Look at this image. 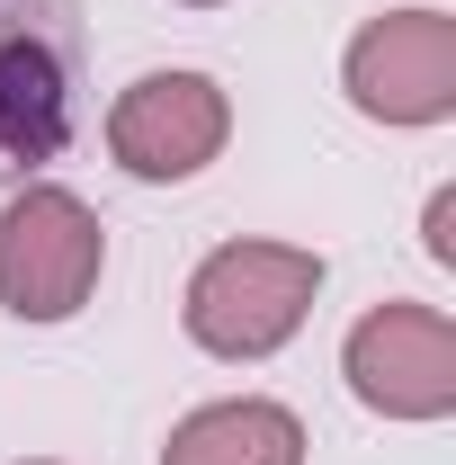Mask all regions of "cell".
<instances>
[{
  "label": "cell",
  "instance_id": "4",
  "mask_svg": "<svg viewBox=\"0 0 456 465\" xmlns=\"http://www.w3.org/2000/svg\"><path fill=\"white\" fill-rule=\"evenodd\" d=\"M341 376L385 420H448L456 411V322L439 304H376L349 331Z\"/></svg>",
  "mask_w": 456,
  "mask_h": 465
},
{
  "label": "cell",
  "instance_id": "1",
  "mask_svg": "<svg viewBox=\"0 0 456 465\" xmlns=\"http://www.w3.org/2000/svg\"><path fill=\"white\" fill-rule=\"evenodd\" d=\"M322 295V251L304 242H224L197 260V278L179 295V322L206 358H269L304 331Z\"/></svg>",
  "mask_w": 456,
  "mask_h": 465
},
{
  "label": "cell",
  "instance_id": "2",
  "mask_svg": "<svg viewBox=\"0 0 456 465\" xmlns=\"http://www.w3.org/2000/svg\"><path fill=\"white\" fill-rule=\"evenodd\" d=\"M108 269V232L72 188H18L0 206V304L18 322H72Z\"/></svg>",
  "mask_w": 456,
  "mask_h": 465
},
{
  "label": "cell",
  "instance_id": "6",
  "mask_svg": "<svg viewBox=\"0 0 456 465\" xmlns=\"http://www.w3.org/2000/svg\"><path fill=\"white\" fill-rule=\"evenodd\" d=\"M72 143V63L27 0H0V179Z\"/></svg>",
  "mask_w": 456,
  "mask_h": 465
},
{
  "label": "cell",
  "instance_id": "9",
  "mask_svg": "<svg viewBox=\"0 0 456 465\" xmlns=\"http://www.w3.org/2000/svg\"><path fill=\"white\" fill-rule=\"evenodd\" d=\"M188 9H224V0H188Z\"/></svg>",
  "mask_w": 456,
  "mask_h": 465
},
{
  "label": "cell",
  "instance_id": "8",
  "mask_svg": "<svg viewBox=\"0 0 456 465\" xmlns=\"http://www.w3.org/2000/svg\"><path fill=\"white\" fill-rule=\"evenodd\" d=\"M421 242H430V260H439V269L456 260V188H439V197H430V215H421Z\"/></svg>",
  "mask_w": 456,
  "mask_h": 465
},
{
  "label": "cell",
  "instance_id": "5",
  "mask_svg": "<svg viewBox=\"0 0 456 465\" xmlns=\"http://www.w3.org/2000/svg\"><path fill=\"white\" fill-rule=\"evenodd\" d=\"M233 134V99L206 72H144L108 108V153L125 179H197Z\"/></svg>",
  "mask_w": 456,
  "mask_h": 465
},
{
  "label": "cell",
  "instance_id": "7",
  "mask_svg": "<svg viewBox=\"0 0 456 465\" xmlns=\"http://www.w3.org/2000/svg\"><path fill=\"white\" fill-rule=\"evenodd\" d=\"M162 465H304V420L286 403H260V394L206 403L171 430Z\"/></svg>",
  "mask_w": 456,
  "mask_h": 465
},
{
  "label": "cell",
  "instance_id": "3",
  "mask_svg": "<svg viewBox=\"0 0 456 465\" xmlns=\"http://www.w3.org/2000/svg\"><path fill=\"white\" fill-rule=\"evenodd\" d=\"M341 90L376 125H439L456 116V18L448 9H385L349 36Z\"/></svg>",
  "mask_w": 456,
  "mask_h": 465
}]
</instances>
